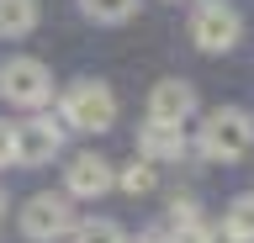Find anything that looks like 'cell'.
Listing matches in <instances>:
<instances>
[{
	"mask_svg": "<svg viewBox=\"0 0 254 243\" xmlns=\"http://www.w3.org/2000/svg\"><path fill=\"white\" fill-rule=\"evenodd\" d=\"M186 153H190L186 127H164V122H143L138 127V159L170 164V159H186Z\"/></svg>",
	"mask_w": 254,
	"mask_h": 243,
	"instance_id": "cell-9",
	"label": "cell"
},
{
	"mask_svg": "<svg viewBox=\"0 0 254 243\" xmlns=\"http://www.w3.org/2000/svg\"><path fill=\"white\" fill-rule=\"evenodd\" d=\"M64 153V122L53 116H32V122H16V164L21 169H43Z\"/></svg>",
	"mask_w": 254,
	"mask_h": 243,
	"instance_id": "cell-6",
	"label": "cell"
},
{
	"mask_svg": "<svg viewBox=\"0 0 254 243\" xmlns=\"http://www.w3.org/2000/svg\"><path fill=\"white\" fill-rule=\"evenodd\" d=\"M11 164H16V127L0 122V169H11Z\"/></svg>",
	"mask_w": 254,
	"mask_h": 243,
	"instance_id": "cell-16",
	"label": "cell"
},
{
	"mask_svg": "<svg viewBox=\"0 0 254 243\" xmlns=\"http://www.w3.org/2000/svg\"><path fill=\"white\" fill-rule=\"evenodd\" d=\"M222 233H228L233 243H254V195L228 201V211H222Z\"/></svg>",
	"mask_w": 254,
	"mask_h": 243,
	"instance_id": "cell-12",
	"label": "cell"
},
{
	"mask_svg": "<svg viewBox=\"0 0 254 243\" xmlns=\"http://www.w3.org/2000/svg\"><path fill=\"white\" fill-rule=\"evenodd\" d=\"M238 37H244V16H238L228 0H201V5H196L190 43L201 53H228V48H238Z\"/></svg>",
	"mask_w": 254,
	"mask_h": 243,
	"instance_id": "cell-5",
	"label": "cell"
},
{
	"mask_svg": "<svg viewBox=\"0 0 254 243\" xmlns=\"http://www.w3.org/2000/svg\"><path fill=\"white\" fill-rule=\"evenodd\" d=\"M111 175H117V164H106L101 153H74L64 169V191L79 195V201H95V195L111 191Z\"/></svg>",
	"mask_w": 254,
	"mask_h": 243,
	"instance_id": "cell-8",
	"label": "cell"
},
{
	"mask_svg": "<svg viewBox=\"0 0 254 243\" xmlns=\"http://www.w3.org/2000/svg\"><path fill=\"white\" fill-rule=\"evenodd\" d=\"M79 11L90 21H101V27H117V21H127L138 11V0H79Z\"/></svg>",
	"mask_w": 254,
	"mask_h": 243,
	"instance_id": "cell-13",
	"label": "cell"
},
{
	"mask_svg": "<svg viewBox=\"0 0 254 243\" xmlns=\"http://www.w3.org/2000/svg\"><path fill=\"white\" fill-rule=\"evenodd\" d=\"M111 185H117L122 195H148V191L159 185V164H148V159H138V153H132L127 164H117Z\"/></svg>",
	"mask_w": 254,
	"mask_h": 243,
	"instance_id": "cell-10",
	"label": "cell"
},
{
	"mask_svg": "<svg viewBox=\"0 0 254 243\" xmlns=\"http://www.w3.org/2000/svg\"><path fill=\"white\" fill-rule=\"evenodd\" d=\"M59 122H64V132H106L111 122H117V96H111V85L74 80L59 96Z\"/></svg>",
	"mask_w": 254,
	"mask_h": 243,
	"instance_id": "cell-1",
	"label": "cell"
},
{
	"mask_svg": "<svg viewBox=\"0 0 254 243\" xmlns=\"http://www.w3.org/2000/svg\"><path fill=\"white\" fill-rule=\"evenodd\" d=\"M0 211H5V195H0Z\"/></svg>",
	"mask_w": 254,
	"mask_h": 243,
	"instance_id": "cell-19",
	"label": "cell"
},
{
	"mask_svg": "<svg viewBox=\"0 0 254 243\" xmlns=\"http://www.w3.org/2000/svg\"><path fill=\"white\" fill-rule=\"evenodd\" d=\"M206 243H233V238H228L222 227H206Z\"/></svg>",
	"mask_w": 254,
	"mask_h": 243,
	"instance_id": "cell-18",
	"label": "cell"
},
{
	"mask_svg": "<svg viewBox=\"0 0 254 243\" xmlns=\"http://www.w3.org/2000/svg\"><path fill=\"white\" fill-rule=\"evenodd\" d=\"M74 243H127V233L106 217H95V222H79L74 227Z\"/></svg>",
	"mask_w": 254,
	"mask_h": 243,
	"instance_id": "cell-14",
	"label": "cell"
},
{
	"mask_svg": "<svg viewBox=\"0 0 254 243\" xmlns=\"http://www.w3.org/2000/svg\"><path fill=\"white\" fill-rule=\"evenodd\" d=\"M201 217H196V201L190 195H175L170 201V227H196Z\"/></svg>",
	"mask_w": 254,
	"mask_h": 243,
	"instance_id": "cell-15",
	"label": "cell"
},
{
	"mask_svg": "<svg viewBox=\"0 0 254 243\" xmlns=\"http://www.w3.org/2000/svg\"><path fill=\"white\" fill-rule=\"evenodd\" d=\"M0 96L21 106V111H43L48 100H53V74H48L43 58H5L0 64Z\"/></svg>",
	"mask_w": 254,
	"mask_h": 243,
	"instance_id": "cell-4",
	"label": "cell"
},
{
	"mask_svg": "<svg viewBox=\"0 0 254 243\" xmlns=\"http://www.w3.org/2000/svg\"><path fill=\"white\" fill-rule=\"evenodd\" d=\"M21 238H32V243H53V238H74V227H79V211H74V201L69 195H53V191H43V195H32L27 206H21Z\"/></svg>",
	"mask_w": 254,
	"mask_h": 243,
	"instance_id": "cell-3",
	"label": "cell"
},
{
	"mask_svg": "<svg viewBox=\"0 0 254 243\" xmlns=\"http://www.w3.org/2000/svg\"><path fill=\"white\" fill-rule=\"evenodd\" d=\"M37 27V0H0V37H27Z\"/></svg>",
	"mask_w": 254,
	"mask_h": 243,
	"instance_id": "cell-11",
	"label": "cell"
},
{
	"mask_svg": "<svg viewBox=\"0 0 254 243\" xmlns=\"http://www.w3.org/2000/svg\"><path fill=\"white\" fill-rule=\"evenodd\" d=\"M196 116V85L190 80H159L148 90V122H164V127H186Z\"/></svg>",
	"mask_w": 254,
	"mask_h": 243,
	"instance_id": "cell-7",
	"label": "cell"
},
{
	"mask_svg": "<svg viewBox=\"0 0 254 243\" xmlns=\"http://www.w3.org/2000/svg\"><path fill=\"white\" fill-rule=\"evenodd\" d=\"M170 243H206V227H170Z\"/></svg>",
	"mask_w": 254,
	"mask_h": 243,
	"instance_id": "cell-17",
	"label": "cell"
},
{
	"mask_svg": "<svg viewBox=\"0 0 254 243\" xmlns=\"http://www.w3.org/2000/svg\"><path fill=\"white\" fill-rule=\"evenodd\" d=\"M254 148V116L244 106H217V111L201 116V153L206 159L233 164Z\"/></svg>",
	"mask_w": 254,
	"mask_h": 243,
	"instance_id": "cell-2",
	"label": "cell"
}]
</instances>
